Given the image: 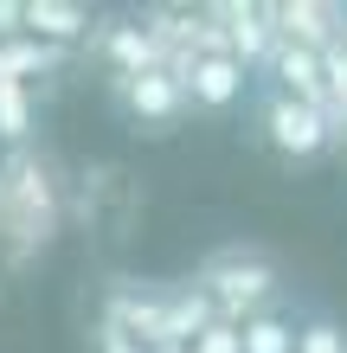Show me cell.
I'll list each match as a JSON object with an SVG mask.
<instances>
[{
    "mask_svg": "<svg viewBox=\"0 0 347 353\" xmlns=\"http://www.w3.org/2000/svg\"><path fill=\"white\" fill-rule=\"evenodd\" d=\"M65 232V168L52 148H7L0 154V289L52 257Z\"/></svg>",
    "mask_w": 347,
    "mask_h": 353,
    "instance_id": "1",
    "label": "cell"
},
{
    "mask_svg": "<svg viewBox=\"0 0 347 353\" xmlns=\"http://www.w3.org/2000/svg\"><path fill=\"white\" fill-rule=\"evenodd\" d=\"M219 315L206 302V289L199 283H122L110 289L103 302V334L129 341V347H148V353H187L199 334H206Z\"/></svg>",
    "mask_w": 347,
    "mask_h": 353,
    "instance_id": "2",
    "label": "cell"
},
{
    "mask_svg": "<svg viewBox=\"0 0 347 353\" xmlns=\"http://www.w3.org/2000/svg\"><path fill=\"white\" fill-rule=\"evenodd\" d=\"M193 283L206 289L212 315L232 321V327L257 321V315H277V296H283V270L264 244H219V251L199 257Z\"/></svg>",
    "mask_w": 347,
    "mask_h": 353,
    "instance_id": "3",
    "label": "cell"
},
{
    "mask_svg": "<svg viewBox=\"0 0 347 353\" xmlns=\"http://www.w3.org/2000/svg\"><path fill=\"white\" fill-rule=\"evenodd\" d=\"M257 135H264V148H270L277 161H290V168H309V161H321L341 141L335 116L321 110V103H302V97H283V90L264 97Z\"/></svg>",
    "mask_w": 347,
    "mask_h": 353,
    "instance_id": "4",
    "label": "cell"
},
{
    "mask_svg": "<svg viewBox=\"0 0 347 353\" xmlns=\"http://www.w3.org/2000/svg\"><path fill=\"white\" fill-rule=\"evenodd\" d=\"M116 110L135 122L141 135H168L180 116L193 110L187 103V84H180V71L174 65H155V71H141V77H116Z\"/></svg>",
    "mask_w": 347,
    "mask_h": 353,
    "instance_id": "5",
    "label": "cell"
},
{
    "mask_svg": "<svg viewBox=\"0 0 347 353\" xmlns=\"http://www.w3.org/2000/svg\"><path fill=\"white\" fill-rule=\"evenodd\" d=\"M180 84H187V103L206 116H226L232 103L244 97V65L232 52H199L193 65H180Z\"/></svg>",
    "mask_w": 347,
    "mask_h": 353,
    "instance_id": "6",
    "label": "cell"
},
{
    "mask_svg": "<svg viewBox=\"0 0 347 353\" xmlns=\"http://www.w3.org/2000/svg\"><path fill=\"white\" fill-rule=\"evenodd\" d=\"M264 71H270V90L302 97V103H321V110H328V65H321V52L277 39V52H270V65H264Z\"/></svg>",
    "mask_w": 347,
    "mask_h": 353,
    "instance_id": "7",
    "label": "cell"
},
{
    "mask_svg": "<svg viewBox=\"0 0 347 353\" xmlns=\"http://www.w3.org/2000/svg\"><path fill=\"white\" fill-rule=\"evenodd\" d=\"M219 32H226V52L238 58L244 71L251 65H270L277 52V26H270V7H212Z\"/></svg>",
    "mask_w": 347,
    "mask_h": 353,
    "instance_id": "8",
    "label": "cell"
},
{
    "mask_svg": "<svg viewBox=\"0 0 347 353\" xmlns=\"http://www.w3.org/2000/svg\"><path fill=\"white\" fill-rule=\"evenodd\" d=\"M97 52H103V65H110V84H116V77H141V71L168 65L161 39H155L148 26H129V19H116V26L97 32Z\"/></svg>",
    "mask_w": 347,
    "mask_h": 353,
    "instance_id": "9",
    "label": "cell"
},
{
    "mask_svg": "<svg viewBox=\"0 0 347 353\" xmlns=\"http://www.w3.org/2000/svg\"><path fill=\"white\" fill-rule=\"evenodd\" d=\"M19 26H26V39L65 52L77 39H90V13L77 0H19Z\"/></svg>",
    "mask_w": 347,
    "mask_h": 353,
    "instance_id": "10",
    "label": "cell"
},
{
    "mask_svg": "<svg viewBox=\"0 0 347 353\" xmlns=\"http://www.w3.org/2000/svg\"><path fill=\"white\" fill-rule=\"evenodd\" d=\"M270 26H277V39H290V46L328 52L335 39H341V7H315V0H283V7H270Z\"/></svg>",
    "mask_w": 347,
    "mask_h": 353,
    "instance_id": "11",
    "label": "cell"
},
{
    "mask_svg": "<svg viewBox=\"0 0 347 353\" xmlns=\"http://www.w3.org/2000/svg\"><path fill=\"white\" fill-rule=\"evenodd\" d=\"M0 141L7 148H26L32 141V90L7 84V77H0Z\"/></svg>",
    "mask_w": 347,
    "mask_h": 353,
    "instance_id": "12",
    "label": "cell"
},
{
    "mask_svg": "<svg viewBox=\"0 0 347 353\" xmlns=\"http://www.w3.org/2000/svg\"><path fill=\"white\" fill-rule=\"evenodd\" d=\"M244 353H296V327L283 321V315L244 321Z\"/></svg>",
    "mask_w": 347,
    "mask_h": 353,
    "instance_id": "13",
    "label": "cell"
},
{
    "mask_svg": "<svg viewBox=\"0 0 347 353\" xmlns=\"http://www.w3.org/2000/svg\"><path fill=\"white\" fill-rule=\"evenodd\" d=\"M296 353H347V327L328 321V315L302 321V327H296Z\"/></svg>",
    "mask_w": 347,
    "mask_h": 353,
    "instance_id": "14",
    "label": "cell"
},
{
    "mask_svg": "<svg viewBox=\"0 0 347 353\" xmlns=\"http://www.w3.org/2000/svg\"><path fill=\"white\" fill-rule=\"evenodd\" d=\"M187 353H244V327H232V321H212L206 334H199Z\"/></svg>",
    "mask_w": 347,
    "mask_h": 353,
    "instance_id": "15",
    "label": "cell"
},
{
    "mask_svg": "<svg viewBox=\"0 0 347 353\" xmlns=\"http://www.w3.org/2000/svg\"><path fill=\"white\" fill-rule=\"evenodd\" d=\"M97 341H103V353H148V347H129V341H116V334H103V327H97Z\"/></svg>",
    "mask_w": 347,
    "mask_h": 353,
    "instance_id": "16",
    "label": "cell"
},
{
    "mask_svg": "<svg viewBox=\"0 0 347 353\" xmlns=\"http://www.w3.org/2000/svg\"><path fill=\"white\" fill-rule=\"evenodd\" d=\"M335 129H341V148H347V116H335Z\"/></svg>",
    "mask_w": 347,
    "mask_h": 353,
    "instance_id": "17",
    "label": "cell"
},
{
    "mask_svg": "<svg viewBox=\"0 0 347 353\" xmlns=\"http://www.w3.org/2000/svg\"><path fill=\"white\" fill-rule=\"evenodd\" d=\"M341 39H347V13H341Z\"/></svg>",
    "mask_w": 347,
    "mask_h": 353,
    "instance_id": "18",
    "label": "cell"
}]
</instances>
